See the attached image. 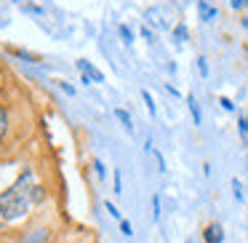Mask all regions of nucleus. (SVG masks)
Listing matches in <instances>:
<instances>
[{"label": "nucleus", "mask_w": 248, "mask_h": 243, "mask_svg": "<svg viewBox=\"0 0 248 243\" xmlns=\"http://www.w3.org/2000/svg\"><path fill=\"white\" fill-rule=\"evenodd\" d=\"M40 198H43V190L35 184L32 171L27 168L11 190H6V193L0 195V219H6V222L19 219V216L27 214L30 206H32L35 200H40Z\"/></svg>", "instance_id": "obj_1"}, {"label": "nucleus", "mask_w": 248, "mask_h": 243, "mask_svg": "<svg viewBox=\"0 0 248 243\" xmlns=\"http://www.w3.org/2000/svg\"><path fill=\"white\" fill-rule=\"evenodd\" d=\"M203 238H205V243H221V241H224V230H221L219 222H211V225L205 227Z\"/></svg>", "instance_id": "obj_2"}, {"label": "nucleus", "mask_w": 248, "mask_h": 243, "mask_svg": "<svg viewBox=\"0 0 248 243\" xmlns=\"http://www.w3.org/2000/svg\"><path fill=\"white\" fill-rule=\"evenodd\" d=\"M198 14H200V19H203V22H214V19L219 16V11L211 6L208 0H198Z\"/></svg>", "instance_id": "obj_3"}, {"label": "nucleus", "mask_w": 248, "mask_h": 243, "mask_svg": "<svg viewBox=\"0 0 248 243\" xmlns=\"http://www.w3.org/2000/svg\"><path fill=\"white\" fill-rule=\"evenodd\" d=\"M78 70H80L83 75H88L91 81H96V83H102V81H104V75H102V72H99L96 67L91 65V62H86V59H80V62H78Z\"/></svg>", "instance_id": "obj_4"}, {"label": "nucleus", "mask_w": 248, "mask_h": 243, "mask_svg": "<svg viewBox=\"0 0 248 243\" xmlns=\"http://www.w3.org/2000/svg\"><path fill=\"white\" fill-rule=\"evenodd\" d=\"M147 22L155 24L157 30H166V27H168L166 19H163V14H160V8H150V11H147Z\"/></svg>", "instance_id": "obj_5"}, {"label": "nucleus", "mask_w": 248, "mask_h": 243, "mask_svg": "<svg viewBox=\"0 0 248 243\" xmlns=\"http://www.w3.org/2000/svg\"><path fill=\"white\" fill-rule=\"evenodd\" d=\"M187 104H189V113H192L195 126H200V123H203V115H200V104H198V99H195V97H187Z\"/></svg>", "instance_id": "obj_6"}, {"label": "nucleus", "mask_w": 248, "mask_h": 243, "mask_svg": "<svg viewBox=\"0 0 248 243\" xmlns=\"http://www.w3.org/2000/svg\"><path fill=\"white\" fill-rule=\"evenodd\" d=\"M115 118H118L120 123H123V129L128 131V134L134 131V120H131V115L125 113V110H120V107H118V110H115Z\"/></svg>", "instance_id": "obj_7"}, {"label": "nucleus", "mask_w": 248, "mask_h": 243, "mask_svg": "<svg viewBox=\"0 0 248 243\" xmlns=\"http://www.w3.org/2000/svg\"><path fill=\"white\" fill-rule=\"evenodd\" d=\"M147 152H152V155H155V161H157V171H166V161H163V155L150 145V142H147Z\"/></svg>", "instance_id": "obj_8"}, {"label": "nucleus", "mask_w": 248, "mask_h": 243, "mask_svg": "<svg viewBox=\"0 0 248 243\" xmlns=\"http://www.w3.org/2000/svg\"><path fill=\"white\" fill-rule=\"evenodd\" d=\"M173 38H176L179 43H184V40H187V27H184V24H176V27H173Z\"/></svg>", "instance_id": "obj_9"}, {"label": "nucleus", "mask_w": 248, "mask_h": 243, "mask_svg": "<svg viewBox=\"0 0 248 243\" xmlns=\"http://www.w3.org/2000/svg\"><path fill=\"white\" fill-rule=\"evenodd\" d=\"M152 216H155V222L160 219V195H152Z\"/></svg>", "instance_id": "obj_10"}, {"label": "nucleus", "mask_w": 248, "mask_h": 243, "mask_svg": "<svg viewBox=\"0 0 248 243\" xmlns=\"http://www.w3.org/2000/svg\"><path fill=\"white\" fill-rule=\"evenodd\" d=\"M141 99H144V104H147V110H150V115H155V102H152L150 91H141Z\"/></svg>", "instance_id": "obj_11"}, {"label": "nucleus", "mask_w": 248, "mask_h": 243, "mask_svg": "<svg viewBox=\"0 0 248 243\" xmlns=\"http://www.w3.org/2000/svg\"><path fill=\"white\" fill-rule=\"evenodd\" d=\"M237 126H240V134H243V139L248 142V118H246V115H240V120H237Z\"/></svg>", "instance_id": "obj_12"}, {"label": "nucleus", "mask_w": 248, "mask_h": 243, "mask_svg": "<svg viewBox=\"0 0 248 243\" xmlns=\"http://www.w3.org/2000/svg\"><path fill=\"white\" fill-rule=\"evenodd\" d=\"M120 38H123L125 43H134V32H131V30L125 27V24H120Z\"/></svg>", "instance_id": "obj_13"}, {"label": "nucleus", "mask_w": 248, "mask_h": 243, "mask_svg": "<svg viewBox=\"0 0 248 243\" xmlns=\"http://www.w3.org/2000/svg\"><path fill=\"white\" fill-rule=\"evenodd\" d=\"M6 126H8V120H6V110L0 107V136L6 134Z\"/></svg>", "instance_id": "obj_14"}, {"label": "nucleus", "mask_w": 248, "mask_h": 243, "mask_svg": "<svg viewBox=\"0 0 248 243\" xmlns=\"http://www.w3.org/2000/svg\"><path fill=\"white\" fill-rule=\"evenodd\" d=\"M115 193H123V177H120V171H115Z\"/></svg>", "instance_id": "obj_15"}, {"label": "nucleus", "mask_w": 248, "mask_h": 243, "mask_svg": "<svg viewBox=\"0 0 248 243\" xmlns=\"http://www.w3.org/2000/svg\"><path fill=\"white\" fill-rule=\"evenodd\" d=\"M198 70H200V75H208V62H205L203 56L198 59Z\"/></svg>", "instance_id": "obj_16"}, {"label": "nucleus", "mask_w": 248, "mask_h": 243, "mask_svg": "<svg viewBox=\"0 0 248 243\" xmlns=\"http://www.w3.org/2000/svg\"><path fill=\"white\" fill-rule=\"evenodd\" d=\"M232 190H235V198L243 200V190H240V182H237V179H232Z\"/></svg>", "instance_id": "obj_17"}, {"label": "nucleus", "mask_w": 248, "mask_h": 243, "mask_svg": "<svg viewBox=\"0 0 248 243\" xmlns=\"http://www.w3.org/2000/svg\"><path fill=\"white\" fill-rule=\"evenodd\" d=\"M219 104H221V107H224V110H235V104H232V102H230V99H227V97H221V99H219Z\"/></svg>", "instance_id": "obj_18"}, {"label": "nucleus", "mask_w": 248, "mask_h": 243, "mask_svg": "<svg viewBox=\"0 0 248 243\" xmlns=\"http://www.w3.org/2000/svg\"><path fill=\"white\" fill-rule=\"evenodd\" d=\"M120 230H123V235H131V232H134L131 230V222H120Z\"/></svg>", "instance_id": "obj_19"}, {"label": "nucleus", "mask_w": 248, "mask_h": 243, "mask_svg": "<svg viewBox=\"0 0 248 243\" xmlns=\"http://www.w3.org/2000/svg\"><path fill=\"white\" fill-rule=\"evenodd\" d=\"M93 166H96V174H99V177H104V163H102V161H93Z\"/></svg>", "instance_id": "obj_20"}, {"label": "nucleus", "mask_w": 248, "mask_h": 243, "mask_svg": "<svg viewBox=\"0 0 248 243\" xmlns=\"http://www.w3.org/2000/svg\"><path fill=\"white\" fill-rule=\"evenodd\" d=\"M62 91H64V94H70V97H72V94H75V88H72L70 83H62Z\"/></svg>", "instance_id": "obj_21"}, {"label": "nucleus", "mask_w": 248, "mask_h": 243, "mask_svg": "<svg viewBox=\"0 0 248 243\" xmlns=\"http://www.w3.org/2000/svg\"><path fill=\"white\" fill-rule=\"evenodd\" d=\"M107 211H109V214H112V216H115V219H118V216H120V211H118V209H115V206H112V203H107Z\"/></svg>", "instance_id": "obj_22"}, {"label": "nucleus", "mask_w": 248, "mask_h": 243, "mask_svg": "<svg viewBox=\"0 0 248 243\" xmlns=\"http://www.w3.org/2000/svg\"><path fill=\"white\" fill-rule=\"evenodd\" d=\"M230 6H232V8H243L246 3H243V0H230Z\"/></svg>", "instance_id": "obj_23"}, {"label": "nucleus", "mask_w": 248, "mask_h": 243, "mask_svg": "<svg viewBox=\"0 0 248 243\" xmlns=\"http://www.w3.org/2000/svg\"><path fill=\"white\" fill-rule=\"evenodd\" d=\"M243 27H246V30H248V16H246V19H243Z\"/></svg>", "instance_id": "obj_24"}, {"label": "nucleus", "mask_w": 248, "mask_h": 243, "mask_svg": "<svg viewBox=\"0 0 248 243\" xmlns=\"http://www.w3.org/2000/svg\"><path fill=\"white\" fill-rule=\"evenodd\" d=\"M243 3H246V6H248V0H243Z\"/></svg>", "instance_id": "obj_25"}]
</instances>
